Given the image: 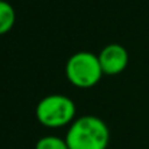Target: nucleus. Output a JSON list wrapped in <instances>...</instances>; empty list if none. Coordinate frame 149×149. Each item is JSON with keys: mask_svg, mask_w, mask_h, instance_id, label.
<instances>
[{"mask_svg": "<svg viewBox=\"0 0 149 149\" xmlns=\"http://www.w3.org/2000/svg\"><path fill=\"white\" fill-rule=\"evenodd\" d=\"M65 141L70 149H107L110 130L100 117L88 114L70 125Z\"/></svg>", "mask_w": 149, "mask_h": 149, "instance_id": "f257e3e1", "label": "nucleus"}, {"mask_svg": "<svg viewBox=\"0 0 149 149\" xmlns=\"http://www.w3.org/2000/svg\"><path fill=\"white\" fill-rule=\"evenodd\" d=\"M65 75L68 81L78 88H91L100 81L103 74L99 55L81 51L71 55L65 65Z\"/></svg>", "mask_w": 149, "mask_h": 149, "instance_id": "f03ea898", "label": "nucleus"}, {"mask_svg": "<svg viewBox=\"0 0 149 149\" xmlns=\"http://www.w3.org/2000/svg\"><path fill=\"white\" fill-rule=\"evenodd\" d=\"M36 119L45 127H62L75 120V103L62 94H49L36 106Z\"/></svg>", "mask_w": 149, "mask_h": 149, "instance_id": "7ed1b4c3", "label": "nucleus"}, {"mask_svg": "<svg viewBox=\"0 0 149 149\" xmlns=\"http://www.w3.org/2000/svg\"><path fill=\"white\" fill-rule=\"evenodd\" d=\"M99 61L106 75H117L125 71L129 64V52L120 44L106 45L99 54Z\"/></svg>", "mask_w": 149, "mask_h": 149, "instance_id": "20e7f679", "label": "nucleus"}, {"mask_svg": "<svg viewBox=\"0 0 149 149\" xmlns=\"http://www.w3.org/2000/svg\"><path fill=\"white\" fill-rule=\"evenodd\" d=\"M16 22V13L13 6L6 1V0H0V35L7 33Z\"/></svg>", "mask_w": 149, "mask_h": 149, "instance_id": "39448f33", "label": "nucleus"}, {"mask_svg": "<svg viewBox=\"0 0 149 149\" xmlns=\"http://www.w3.org/2000/svg\"><path fill=\"white\" fill-rule=\"evenodd\" d=\"M35 149H70L68 148V143L65 139L59 138V136H44L41 138L38 142H36V146Z\"/></svg>", "mask_w": 149, "mask_h": 149, "instance_id": "423d86ee", "label": "nucleus"}]
</instances>
